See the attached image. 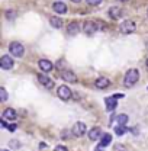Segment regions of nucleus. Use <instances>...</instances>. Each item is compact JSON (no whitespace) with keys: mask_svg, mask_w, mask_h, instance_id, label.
<instances>
[{"mask_svg":"<svg viewBox=\"0 0 148 151\" xmlns=\"http://www.w3.org/2000/svg\"><path fill=\"white\" fill-rule=\"evenodd\" d=\"M138 78H139V73H138V70H137V68H131V70L126 71V74H125L124 84H125L126 87H131V86H134V84L138 81Z\"/></svg>","mask_w":148,"mask_h":151,"instance_id":"nucleus-1","label":"nucleus"},{"mask_svg":"<svg viewBox=\"0 0 148 151\" xmlns=\"http://www.w3.org/2000/svg\"><path fill=\"white\" fill-rule=\"evenodd\" d=\"M9 51L13 57H23V54H25V48L20 42H12L9 45Z\"/></svg>","mask_w":148,"mask_h":151,"instance_id":"nucleus-2","label":"nucleus"},{"mask_svg":"<svg viewBox=\"0 0 148 151\" xmlns=\"http://www.w3.org/2000/svg\"><path fill=\"white\" fill-rule=\"evenodd\" d=\"M119 29H121L122 34H132V32H135L137 26H135V22L134 20H124L121 23Z\"/></svg>","mask_w":148,"mask_h":151,"instance_id":"nucleus-3","label":"nucleus"},{"mask_svg":"<svg viewBox=\"0 0 148 151\" xmlns=\"http://www.w3.org/2000/svg\"><path fill=\"white\" fill-rule=\"evenodd\" d=\"M86 129H87V128H86V124H84V122H75L71 132H73L74 137H81V135L86 134Z\"/></svg>","mask_w":148,"mask_h":151,"instance_id":"nucleus-4","label":"nucleus"},{"mask_svg":"<svg viewBox=\"0 0 148 151\" xmlns=\"http://www.w3.org/2000/svg\"><path fill=\"white\" fill-rule=\"evenodd\" d=\"M13 65H15V63H13V58L10 55H3L0 58V67L3 70H10Z\"/></svg>","mask_w":148,"mask_h":151,"instance_id":"nucleus-5","label":"nucleus"},{"mask_svg":"<svg viewBox=\"0 0 148 151\" xmlns=\"http://www.w3.org/2000/svg\"><path fill=\"white\" fill-rule=\"evenodd\" d=\"M57 93H58V97L61 100H68L71 97V90L67 87V86H60L57 89Z\"/></svg>","mask_w":148,"mask_h":151,"instance_id":"nucleus-6","label":"nucleus"},{"mask_svg":"<svg viewBox=\"0 0 148 151\" xmlns=\"http://www.w3.org/2000/svg\"><path fill=\"white\" fill-rule=\"evenodd\" d=\"M83 31H84L87 35H93V34L97 31V25H96V22L86 20V22H84V25H83Z\"/></svg>","mask_w":148,"mask_h":151,"instance_id":"nucleus-7","label":"nucleus"},{"mask_svg":"<svg viewBox=\"0 0 148 151\" xmlns=\"http://www.w3.org/2000/svg\"><path fill=\"white\" fill-rule=\"evenodd\" d=\"M38 80H39V83L44 84L47 89H52V87H54V81L47 74H38Z\"/></svg>","mask_w":148,"mask_h":151,"instance_id":"nucleus-8","label":"nucleus"},{"mask_svg":"<svg viewBox=\"0 0 148 151\" xmlns=\"http://www.w3.org/2000/svg\"><path fill=\"white\" fill-rule=\"evenodd\" d=\"M38 65H39V68H41L42 71H45V73H50V71L54 68L52 63H51V61H48V60H39Z\"/></svg>","mask_w":148,"mask_h":151,"instance_id":"nucleus-9","label":"nucleus"},{"mask_svg":"<svg viewBox=\"0 0 148 151\" xmlns=\"http://www.w3.org/2000/svg\"><path fill=\"white\" fill-rule=\"evenodd\" d=\"M109 84H111V81H109V78H106V77H99V78L94 81V86H96L97 89H106V87H109Z\"/></svg>","mask_w":148,"mask_h":151,"instance_id":"nucleus-10","label":"nucleus"},{"mask_svg":"<svg viewBox=\"0 0 148 151\" xmlns=\"http://www.w3.org/2000/svg\"><path fill=\"white\" fill-rule=\"evenodd\" d=\"M105 105H106V109L112 112V111H115L116 109V106H118V102H116V97H106L105 99Z\"/></svg>","mask_w":148,"mask_h":151,"instance_id":"nucleus-11","label":"nucleus"},{"mask_svg":"<svg viewBox=\"0 0 148 151\" xmlns=\"http://www.w3.org/2000/svg\"><path fill=\"white\" fill-rule=\"evenodd\" d=\"M61 77H63L65 81H70V83H75V81H77L75 74H74L73 71H70V70H64V71H61Z\"/></svg>","mask_w":148,"mask_h":151,"instance_id":"nucleus-12","label":"nucleus"},{"mask_svg":"<svg viewBox=\"0 0 148 151\" xmlns=\"http://www.w3.org/2000/svg\"><path fill=\"white\" fill-rule=\"evenodd\" d=\"M52 9H54V12H57L58 15H64V13L67 12V6H65L63 1H60V0L52 4Z\"/></svg>","mask_w":148,"mask_h":151,"instance_id":"nucleus-13","label":"nucleus"},{"mask_svg":"<svg viewBox=\"0 0 148 151\" xmlns=\"http://www.w3.org/2000/svg\"><path fill=\"white\" fill-rule=\"evenodd\" d=\"M102 131H100V128H92L90 131H89V138L92 139V141H97V139H100L102 138Z\"/></svg>","mask_w":148,"mask_h":151,"instance_id":"nucleus-14","label":"nucleus"},{"mask_svg":"<svg viewBox=\"0 0 148 151\" xmlns=\"http://www.w3.org/2000/svg\"><path fill=\"white\" fill-rule=\"evenodd\" d=\"M67 32H68V35H77L80 32V25L77 22H71L67 26Z\"/></svg>","mask_w":148,"mask_h":151,"instance_id":"nucleus-15","label":"nucleus"},{"mask_svg":"<svg viewBox=\"0 0 148 151\" xmlns=\"http://www.w3.org/2000/svg\"><path fill=\"white\" fill-rule=\"evenodd\" d=\"M3 118H4V119H9V121L16 119V111H15V109H12V108L4 109V112H3Z\"/></svg>","mask_w":148,"mask_h":151,"instance_id":"nucleus-16","label":"nucleus"},{"mask_svg":"<svg viewBox=\"0 0 148 151\" xmlns=\"http://www.w3.org/2000/svg\"><path fill=\"white\" fill-rule=\"evenodd\" d=\"M121 15H122V10L119 9V7H116V6H113L109 9V16L112 19H119L121 18Z\"/></svg>","mask_w":148,"mask_h":151,"instance_id":"nucleus-17","label":"nucleus"},{"mask_svg":"<svg viewBox=\"0 0 148 151\" xmlns=\"http://www.w3.org/2000/svg\"><path fill=\"white\" fill-rule=\"evenodd\" d=\"M112 142V135L111 134H103L102 138H100V145L102 147H108Z\"/></svg>","mask_w":148,"mask_h":151,"instance_id":"nucleus-18","label":"nucleus"},{"mask_svg":"<svg viewBox=\"0 0 148 151\" xmlns=\"http://www.w3.org/2000/svg\"><path fill=\"white\" fill-rule=\"evenodd\" d=\"M50 23H51L52 28H57V29H60L63 26V20L60 18H57V16H51L50 18Z\"/></svg>","mask_w":148,"mask_h":151,"instance_id":"nucleus-19","label":"nucleus"},{"mask_svg":"<svg viewBox=\"0 0 148 151\" xmlns=\"http://www.w3.org/2000/svg\"><path fill=\"white\" fill-rule=\"evenodd\" d=\"M128 121H129V118H128V115H118L116 116V122H118V125H125L126 127V124H128Z\"/></svg>","mask_w":148,"mask_h":151,"instance_id":"nucleus-20","label":"nucleus"},{"mask_svg":"<svg viewBox=\"0 0 148 151\" xmlns=\"http://www.w3.org/2000/svg\"><path fill=\"white\" fill-rule=\"evenodd\" d=\"M125 132H126V127H125V125H116V127H115V134H116V135L121 137V135H124Z\"/></svg>","mask_w":148,"mask_h":151,"instance_id":"nucleus-21","label":"nucleus"},{"mask_svg":"<svg viewBox=\"0 0 148 151\" xmlns=\"http://www.w3.org/2000/svg\"><path fill=\"white\" fill-rule=\"evenodd\" d=\"M0 99H1V102H6L7 100V93H6V89L4 87H0Z\"/></svg>","mask_w":148,"mask_h":151,"instance_id":"nucleus-22","label":"nucleus"},{"mask_svg":"<svg viewBox=\"0 0 148 151\" xmlns=\"http://www.w3.org/2000/svg\"><path fill=\"white\" fill-rule=\"evenodd\" d=\"M87 3H89L90 6H97V4L102 3V0H87Z\"/></svg>","mask_w":148,"mask_h":151,"instance_id":"nucleus-23","label":"nucleus"},{"mask_svg":"<svg viewBox=\"0 0 148 151\" xmlns=\"http://www.w3.org/2000/svg\"><path fill=\"white\" fill-rule=\"evenodd\" d=\"M6 18H7V19H13V18H15V12L7 10V12H6Z\"/></svg>","mask_w":148,"mask_h":151,"instance_id":"nucleus-24","label":"nucleus"},{"mask_svg":"<svg viewBox=\"0 0 148 151\" xmlns=\"http://www.w3.org/2000/svg\"><path fill=\"white\" fill-rule=\"evenodd\" d=\"M19 145H20V144H19L18 141H10V147H12V148L16 150V148H19Z\"/></svg>","mask_w":148,"mask_h":151,"instance_id":"nucleus-25","label":"nucleus"},{"mask_svg":"<svg viewBox=\"0 0 148 151\" xmlns=\"http://www.w3.org/2000/svg\"><path fill=\"white\" fill-rule=\"evenodd\" d=\"M54 151H68V150H67V147H64V145H58V147H55Z\"/></svg>","mask_w":148,"mask_h":151,"instance_id":"nucleus-26","label":"nucleus"},{"mask_svg":"<svg viewBox=\"0 0 148 151\" xmlns=\"http://www.w3.org/2000/svg\"><path fill=\"white\" fill-rule=\"evenodd\" d=\"M115 151H125V148H124V145L118 144V145H115Z\"/></svg>","mask_w":148,"mask_h":151,"instance_id":"nucleus-27","label":"nucleus"},{"mask_svg":"<svg viewBox=\"0 0 148 151\" xmlns=\"http://www.w3.org/2000/svg\"><path fill=\"white\" fill-rule=\"evenodd\" d=\"M7 129H9V131H15V129H16V125H15V124H12V125H7Z\"/></svg>","mask_w":148,"mask_h":151,"instance_id":"nucleus-28","label":"nucleus"},{"mask_svg":"<svg viewBox=\"0 0 148 151\" xmlns=\"http://www.w3.org/2000/svg\"><path fill=\"white\" fill-rule=\"evenodd\" d=\"M102 148H105V147H102V145L99 144V145L96 147V150H94V151H103V150H102Z\"/></svg>","mask_w":148,"mask_h":151,"instance_id":"nucleus-29","label":"nucleus"},{"mask_svg":"<svg viewBox=\"0 0 148 151\" xmlns=\"http://www.w3.org/2000/svg\"><path fill=\"white\" fill-rule=\"evenodd\" d=\"M71 1H74V3H80L81 0H71Z\"/></svg>","mask_w":148,"mask_h":151,"instance_id":"nucleus-30","label":"nucleus"},{"mask_svg":"<svg viewBox=\"0 0 148 151\" xmlns=\"http://www.w3.org/2000/svg\"><path fill=\"white\" fill-rule=\"evenodd\" d=\"M119 1H126V0H119Z\"/></svg>","mask_w":148,"mask_h":151,"instance_id":"nucleus-31","label":"nucleus"},{"mask_svg":"<svg viewBox=\"0 0 148 151\" xmlns=\"http://www.w3.org/2000/svg\"><path fill=\"white\" fill-rule=\"evenodd\" d=\"M147 67H148V58H147Z\"/></svg>","mask_w":148,"mask_h":151,"instance_id":"nucleus-32","label":"nucleus"},{"mask_svg":"<svg viewBox=\"0 0 148 151\" xmlns=\"http://www.w3.org/2000/svg\"><path fill=\"white\" fill-rule=\"evenodd\" d=\"M1 151H7V150H1Z\"/></svg>","mask_w":148,"mask_h":151,"instance_id":"nucleus-33","label":"nucleus"},{"mask_svg":"<svg viewBox=\"0 0 148 151\" xmlns=\"http://www.w3.org/2000/svg\"><path fill=\"white\" fill-rule=\"evenodd\" d=\"M147 13H148V12H147Z\"/></svg>","mask_w":148,"mask_h":151,"instance_id":"nucleus-34","label":"nucleus"}]
</instances>
